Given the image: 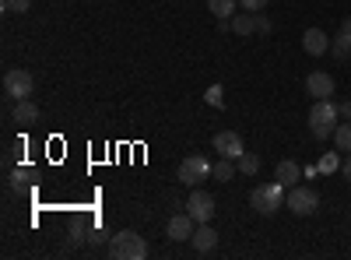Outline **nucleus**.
Here are the masks:
<instances>
[{
    "label": "nucleus",
    "mask_w": 351,
    "mask_h": 260,
    "mask_svg": "<svg viewBox=\"0 0 351 260\" xmlns=\"http://www.w3.org/2000/svg\"><path fill=\"white\" fill-rule=\"evenodd\" d=\"M285 197H288V187H281L278 180L274 183H260L250 193V208L256 215H263V218H271V215H278L285 208Z\"/></svg>",
    "instance_id": "obj_1"
},
{
    "label": "nucleus",
    "mask_w": 351,
    "mask_h": 260,
    "mask_svg": "<svg viewBox=\"0 0 351 260\" xmlns=\"http://www.w3.org/2000/svg\"><path fill=\"white\" fill-rule=\"evenodd\" d=\"M337 117H341V113H337V102H334V99H316L313 109H309V130H313V137H316V141L334 137Z\"/></svg>",
    "instance_id": "obj_2"
},
{
    "label": "nucleus",
    "mask_w": 351,
    "mask_h": 260,
    "mask_svg": "<svg viewBox=\"0 0 351 260\" xmlns=\"http://www.w3.org/2000/svg\"><path fill=\"white\" fill-rule=\"evenodd\" d=\"M109 257L112 260H144L148 257V243H144V236H137L134 228H123V233L109 236Z\"/></svg>",
    "instance_id": "obj_3"
},
{
    "label": "nucleus",
    "mask_w": 351,
    "mask_h": 260,
    "mask_svg": "<svg viewBox=\"0 0 351 260\" xmlns=\"http://www.w3.org/2000/svg\"><path fill=\"white\" fill-rule=\"evenodd\" d=\"M211 169H215V162L208 155H190V158H183L176 180H180L183 187H200L204 180H211Z\"/></svg>",
    "instance_id": "obj_4"
},
{
    "label": "nucleus",
    "mask_w": 351,
    "mask_h": 260,
    "mask_svg": "<svg viewBox=\"0 0 351 260\" xmlns=\"http://www.w3.org/2000/svg\"><path fill=\"white\" fill-rule=\"evenodd\" d=\"M285 204L295 211L299 218H309V215H316L319 211V193L313 190V187H288V197H285Z\"/></svg>",
    "instance_id": "obj_5"
},
{
    "label": "nucleus",
    "mask_w": 351,
    "mask_h": 260,
    "mask_svg": "<svg viewBox=\"0 0 351 260\" xmlns=\"http://www.w3.org/2000/svg\"><path fill=\"white\" fill-rule=\"evenodd\" d=\"M32 92H36V78L28 74V71L14 67V71H8V74H4V95H11L14 102L32 99Z\"/></svg>",
    "instance_id": "obj_6"
},
{
    "label": "nucleus",
    "mask_w": 351,
    "mask_h": 260,
    "mask_svg": "<svg viewBox=\"0 0 351 260\" xmlns=\"http://www.w3.org/2000/svg\"><path fill=\"white\" fill-rule=\"evenodd\" d=\"M183 208L193 215L197 225H204V222H211V218H215V197H211L208 190H193V193L186 197V204H183Z\"/></svg>",
    "instance_id": "obj_7"
},
{
    "label": "nucleus",
    "mask_w": 351,
    "mask_h": 260,
    "mask_svg": "<svg viewBox=\"0 0 351 260\" xmlns=\"http://www.w3.org/2000/svg\"><path fill=\"white\" fill-rule=\"evenodd\" d=\"M215 152L221 155V158H243V152H246V144H243V137L236 134V130H218L215 134Z\"/></svg>",
    "instance_id": "obj_8"
},
{
    "label": "nucleus",
    "mask_w": 351,
    "mask_h": 260,
    "mask_svg": "<svg viewBox=\"0 0 351 260\" xmlns=\"http://www.w3.org/2000/svg\"><path fill=\"white\" fill-rule=\"evenodd\" d=\"M193 228H197L193 215H190V211H180V215H172V218H169V225H165V236H169L172 243H186V239L193 236Z\"/></svg>",
    "instance_id": "obj_9"
},
{
    "label": "nucleus",
    "mask_w": 351,
    "mask_h": 260,
    "mask_svg": "<svg viewBox=\"0 0 351 260\" xmlns=\"http://www.w3.org/2000/svg\"><path fill=\"white\" fill-rule=\"evenodd\" d=\"M306 92L313 95V102H316V99H330V95H334V78H330L327 71H313V74L306 78Z\"/></svg>",
    "instance_id": "obj_10"
},
{
    "label": "nucleus",
    "mask_w": 351,
    "mask_h": 260,
    "mask_svg": "<svg viewBox=\"0 0 351 260\" xmlns=\"http://www.w3.org/2000/svg\"><path fill=\"white\" fill-rule=\"evenodd\" d=\"M302 49L309 56H324L330 49V36L324 32V28H306V32H302Z\"/></svg>",
    "instance_id": "obj_11"
},
{
    "label": "nucleus",
    "mask_w": 351,
    "mask_h": 260,
    "mask_svg": "<svg viewBox=\"0 0 351 260\" xmlns=\"http://www.w3.org/2000/svg\"><path fill=\"white\" fill-rule=\"evenodd\" d=\"M190 246H193L197 253H211V250L218 246V233L211 228V222H204V225H197V228H193Z\"/></svg>",
    "instance_id": "obj_12"
},
{
    "label": "nucleus",
    "mask_w": 351,
    "mask_h": 260,
    "mask_svg": "<svg viewBox=\"0 0 351 260\" xmlns=\"http://www.w3.org/2000/svg\"><path fill=\"white\" fill-rule=\"evenodd\" d=\"M274 180H278L281 187H295V183L302 180V169H299V162H291V158L278 162V169H274Z\"/></svg>",
    "instance_id": "obj_13"
},
{
    "label": "nucleus",
    "mask_w": 351,
    "mask_h": 260,
    "mask_svg": "<svg viewBox=\"0 0 351 260\" xmlns=\"http://www.w3.org/2000/svg\"><path fill=\"white\" fill-rule=\"evenodd\" d=\"M14 123H21V127H32V123H39V106H36L32 99H21V102H14Z\"/></svg>",
    "instance_id": "obj_14"
},
{
    "label": "nucleus",
    "mask_w": 351,
    "mask_h": 260,
    "mask_svg": "<svg viewBox=\"0 0 351 260\" xmlns=\"http://www.w3.org/2000/svg\"><path fill=\"white\" fill-rule=\"evenodd\" d=\"M330 56H334V60H351V32H348V28H341V32L330 39Z\"/></svg>",
    "instance_id": "obj_15"
},
{
    "label": "nucleus",
    "mask_w": 351,
    "mask_h": 260,
    "mask_svg": "<svg viewBox=\"0 0 351 260\" xmlns=\"http://www.w3.org/2000/svg\"><path fill=\"white\" fill-rule=\"evenodd\" d=\"M232 32L243 36V39L256 36V18H253V11H239L236 18H232Z\"/></svg>",
    "instance_id": "obj_16"
},
{
    "label": "nucleus",
    "mask_w": 351,
    "mask_h": 260,
    "mask_svg": "<svg viewBox=\"0 0 351 260\" xmlns=\"http://www.w3.org/2000/svg\"><path fill=\"white\" fill-rule=\"evenodd\" d=\"M239 0H208V11L218 18V21H228V18H236L239 11Z\"/></svg>",
    "instance_id": "obj_17"
},
{
    "label": "nucleus",
    "mask_w": 351,
    "mask_h": 260,
    "mask_svg": "<svg viewBox=\"0 0 351 260\" xmlns=\"http://www.w3.org/2000/svg\"><path fill=\"white\" fill-rule=\"evenodd\" d=\"M236 169H239L236 158H221V155H218V162H215V169H211V176H215L218 183H228L232 176H236Z\"/></svg>",
    "instance_id": "obj_18"
},
{
    "label": "nucleus",
    "mask_w": 351,
    "mask_h": 260,
    "mask_svg": "<svg viewBox=\"0 0 351 260\" xmlns=\"http://www.w3.org/2000/svg\"><path fill=\"white\" fill-rule=\"evenodd\" d=\"M334 148L337 152H351V120L334 127Z\"/></svg>",
    "instance_id": "obj_19"
},
{
    "label": "nucleus",
    "mask_w": 351,
    "mask_h": 260,
    "mask_svg": "<svg viewBox=\"0 0 351 260\" xmlns=\"http://www.w3.org/2000/svg\"><path fill=\"white\" fill-rule=\"evenodd\" d=\"M341 165H344V162H341L337 152H324V155H319V165H316V169L324 172V176H330V172H337Z\"/></svg>",
    "instance_id": "obj_20"
},
{
    "label": "nucleus",
    "mask_w": 351,
    "mask_h": 260,
    "mask_svg": "<svg viewBox=\"0 0 351 260\" xmlns=\"http://www.w3.org/2000/svg\"><path fill=\"white\" fill-rule=\"evenodd\" d=\"M236 165H239V172H243V176H256V172H260V155H253V152H243V158H239Z\"/></svg>",
    "instance_id": "obj_21"
},
{
    "label": "nucleus",
    "mask_w": 351,
    "mask_h": 260,
    "mask_svg": "<svg viewBox=\"0 0 351 260\" xmlns=\"http://www.w3.org/2000/svg\"><path fill=\"white\" fill-rule=\"evenodd\" d=\"M28 180H32V169H14L11 172V190H25Z\"/></svg>",
    "instance_id": "obj_22"
},
{
    "label": "nucleus",
    "mask_w": 351,
    "mask_h": 260,
    "mask_svg": "<svg viewBox=\"0 0 351 260\" xmlns=\"http://www.w3.org/2000/svg\"><path fill=\"white\" fill-rule=\"evenodd\" d=\"M204 102H208V106H225V92H221V84H211V88L208 92H204Z\"/></svg>",
    "instance_id": "obj_23"
},
{
    "label": "nucleus",
    "mask_w": 351,
    "mask_h": 260,
    "mask_svg": "<svg viewBox=\"0 0 351 260\" xmlns=\"http://www.w3.org/2000/svg\"><path fill=\"white\" fill-rule=\"evenodd\" d=\"M32 8V0H4V14H25Z\"/></svg>",
    "instance_id": "obj_24"
},
{
    "label": "nucleus",
    "mask_w": 351,
    "mask_h": 260,
    "mask_svg": "<svg viewBox=\"0 0 351 260\" xmlns=\"http://www.w3.org/2000/svg\"><path fill=\"white\" fill-rule=\"evenodd\" d=\"M253 18H256V36H271V21H267V14H263V11H253Z\"/></svg>",
    "instance_id": "obj_25"
},
{
    "label": "nucleus",
    "mask_w": 351,
    "mask_h": 260,
    "mask_svg": "<svg viewBox=\"0 0 351 260\" xmlns=\"http://www.w3.org/2000/svg\"><path fill=\"white\" fill-rule=\"evenodd\" d=\"M239 4H243V11H263L271 0H239Z\"/></svg>",
    "instance_id": "obj_26"
},
{
    "label": "nucleus",
    "mask_w": 351,
    "mask_h": 260,
    "mask_svg": "<svg viewBox=\"0 0 351 260\" xmlns=\"http://www.w3.org/2000/svg\"><path fill=\"white\" fill-rule=\"evenodd\" d=\"M106 239H109V233H102V228H95V233L88 236V243H95V246H99V243H106Z\"/></svg>",
    "instance_id": "obj_27"
},
{
    "label": "nucleus",
    "mask_w": 351,
    "mask_h": 260,
    "mask_svg": "<svg viewBox=\"0 0 351 260\" xmlns=\"http://www.w3.org/2000/svg\"><path fill=\"white\" fill-rule=\"evenodd\" d=\"M341 172H344V180L351 183V152H348V158H344V165H341Z\"/></svg>",
    "instance_id": "obj_28"
},
{
    "label": "nucleus",
    "mask_w": 351,
    "mask_h": 260,
    "mask_svg": "<svg viewBox=\"0 0 351 260\" xmlns=\"http://www.w3.org/2000/svg\"><path fill=\"white\" fill-rule=\"evenodd\" d=\"M337 113H341L344 120H351V102H341V106H337Z\"/></svg>",
    "instance_id": "obj_29"
},
{
    "label": "nucleus",
    "mask_w": 351,
    "mask_h": 260,
    "mask_svg": "<svg viewBox=\"0 0 351 260\" xmlns=\"http://www.w3.org/2000/svg\"><path fill=\"white\" fill-rule=\"evenodd\" d=\"M71 243H77V246L84 243V236H81V228H71Z\"/></svg>",
    "instance_id": "obj_30"
}]
</instances>
